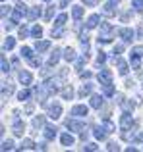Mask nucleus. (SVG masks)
Returning a JSON list of instances; mask_svg holds the SVG:
<instances>
[{"instance_id": "ddd939ff", "label": "nucleus", "mask_w": 143, "mask_h": 152, "mask_svg": "<svg viewBox=\"0 0 143 152\" xmlns=\"http://www.w3.org/2000/svg\"><path fill=\"white\" fill-rule=\"evenodd\" d=\"M18 79H19V83L21 85H31V81H33V77H31V73L29 71H19V75H18Z\"/></svg>"}, {"instance_id": "052dcab7", "label": "nucleus", "mask_w": 143, "mask_h": 152, "mask_svg": "<svg viewBox=\"0 0 143 152\" xmlns=\"http://www.w3.org/2000/svg\"><path fill=\"white\" fill-rule=\"evenodd\" d=\"M45 2H50V0H45Z\"/></svg>"}, {"instance_id": "3c124183", "label": "nucleus", "mask_w": 143, "mask_h": 152, "mask_svg": "<svg viewBox=\"0 0 143 152\" xmlns=\"http://www.w3.org/2000/svg\"><path fill=\"white\" fill-rule=\"evenodd\" d=\"M6 14H10V6H6V4H4V6H2V18Z\"/></svg>"}, {"instance_id": "6ab92c4d", "label": "nucleus", "mask_w": 143, "mask_h": 152, "mask_svg": "<svg viewBox=\"0 0 143 152\" xmlns=\"http://www.w3.org/2000/svg\"><path fill=\"white\" fill-rule=\"evenodd\" d=\"M93 131H95V133H93L95 139H99V141H105V139H106V129H105L102 125H101V127H95Z\"/></svg>"}, {"instance_id": "a878e982", "label": "nucleus", "mask_w": 143, "mask_h": 152, "mask_svg": "<svg viewBox=\"0 0 143 152\" xmlns=\"http://www.w3.org/2000/svg\"><path fill=\"white\" fill-rule=\"evenodd\" d=\"M62 98H64V100H72V98H74V89H72L70 85L64 87V91H62Z\"/></svg>"}, {"instance_id": "a19ab883", "label": "nucleus", "mask_w": 143, "mask_h": 152, "mask_svg": "<svg viewBox=\"0 0 143 152\" xmlns=\"http://www.w3.org/2000/svg\"><path fill=\"white\" fill-rule=\"evenodd\" d=\"M106 62V54L105 52H99V56H97V66H101V64H105Z\"/></svg>"}, {"instance_id": "f8f14e48", "label": "nucleus", "mask_w": 143, "mask_h": 152, "mask_svg": "<svg viewBox=\"0 0 143 152\" xmlns=\"http://www.w3.org/2000/svg\"><path fill=\"white\" fill-rule=\"evenodd\" d=\"M101 14L102 15H106V18H114L116 15V8H114V4H105V6L101 8Z\"/></svg>"}, {"instance_id": "13d9d810", "label": "nucleus", "mask_w": 143, "mask_h": 152, "mask_svg": "<svg viewBox=\"0 0 143 152\" xmlns=\"http://www.w3.org/2000/svg\"><path fill=\"white\" fill-rule=\"evenodd\" d=\"M137 35H139V37H143V27H139V29H137Z\"/></svg>"}, {"instance_id": "f257e3e1", "label": "nucleus", "mask_w": 143, "mask_h": 152, "mask_svg": "<svg viewBox=\"0 0 143 152\" xmlns=\"http://www.w3.org/2000/svg\"><path fill=\"white\" fill-rule=\"evenodd\" d=\"M114 37V27L110 23H101V33H99V45H108Z\"/></svg>"}, {"instance_id": "bf43d9fd", "label": "nucleus", "mask_w": 143, "mask_h": 152, "mask_svg": "<svg viewBox=\"0 0 143 152\" xmlns=\"http://www.w3.org/2000/svg\"><path fill=\"white\" fill-rule=\"evenodd\" d=\"M108 2H110V4H114V6H116V4L120 2V0H108Z\"/></svg>"}, {"instance_id": "412c9836", "label": "nucleus", "mask_w": 143, "mask_h": 152, "mask_svg": "<svg viewBox=\"0 0 143 152\" xmlns=\"http://www.w3.org/2000/svg\"><path fill=\"white\" fill-rule=\"evenodd\" d=\"M31 148H37V145H35L31 139H25V141H21V145H19V150H31Z\"/></svg>"}, {"instance_id": "c9c22d12", "label": "nucleus", "mask_w": 143, "mask_h": 152, "mask_svg": "<svg viewBox=\"0 0 143 152\" xmlns=\"http://www.w3.org/2000/svg\"><path fill=\"white\" fill-rule=\"evenodd\" d=\"M0 64H2V73H8V71H10V64H8L6 56H2V58H0Z\"/></svg>"}, {"instance_id": "b1692460", "label": "nucleus", "mask_w": 143, "mask_h": 152, "mask_svg": "<svg viewBox=\"0 0 143 152\" xmlns=\"http://www.w3.org/2000/svg\"><path fill=\"white\" fill-rule=\"evenodd\" d=\"M33 127L35 129H43V127H45V115H35L33 118Z\"/></svg>"}, {"instance_id": "f3484780", "label": "nucleus", "mask_w": 143, "mask_h": 152, "mask_svg": "<svg viewBox=\"0 0 143 152\" xmlns=\"http://www.w3.org/2000/svg\"><path fill=\"white\" fill-rule=\"evenodd\" d=\"M130 64H132L133 69H139V67H141V56L132 52V54H130Z\"/></svg>"}, {"instance_id": "cd10ccee", "label": "nucleus", "mask_w": 143, "mask_h": 152, "mask_svg": "<svg viewBox=\"0 0 143 152\" xmlns=\"http://www.w3.org/2000/svg\"><path fill=\"white\" fill-rule=\"evenodd\" d=\"M58 60H60V50H54L52 54H50V58H49V66H56L58 64Z\"/></svg>"}, {"instance_id": "bb28decb", "label": "nucleus", "mask_w": 143, "mask_h": 152, "mask_svg": "<svg viewBox=\"0 0 143 152\" xmlns=\"http://www.w3.org/2000/svg\"><path fill=\"white\" fill-rule=\"evenodd\" d=\"M93 93V85L91 83H85V85L79 89V96H87V94H91Z\"/></svg>"}, {"instance_id": "e433bc0d", "label": "nucleus", "mask_w": 143, "mask_h": 152, "mask_svg": "<svg viewBox=\"0 0 143 152\" xmlns=\"http://www.w3.org/2000/svg\"><path fill=\"white\" fill-rule=\"evenodd\" d=\"M52 18H54V6H49V8H46V12H45V19H46V21H50Z\"/></svg>"}, {"instance_id": "2eb2a0df", "label": "nucleus", "mask_w": 143, "mask_h": 152, "mask_svg": "<svg viewBox=\"0 0 143 152\" xmlns=\"http://www.w3.org/2000/svg\"><path fill=\"white\" fill-rule=\"evenodd\" d=\"M41 18V8L39 6H33V8H29V14H27V19L29 21H35V19H39Z\"/></svg>"}, {"instance_id": "49530a36", "label": "nucleus", "mask_w": 143, "mask_h": 152, "mask_svg": "<svg viewBox=\"0 0 143 152\" xmlns=\"http://www.w3.org/2000/svg\"><path fill=\"white\" fill-rule=\"evenodd\" d=\"M132 52H133V54H139L141 58H143V46H133Z\"/></svg>"}, {"instance_id": "9d476101", "label": "nucleus", "mask_w": 143, "mask_h": 152, "mask_svg": "<svg viewBox=\"0 0 143 152\" xmlns=\"http://www.w3.org/2000/svg\"><path fill=\"white\" fill-rule=\"evenodd\" d=\"M43 133H45L46 141H54V139H56V127L54 125H45L43 127Z\"/></svg>"}, {"instance_id": "423d86ee", "label": "nucleus", "mask_w": 143, "mask_h": 152, "mask_svg": "<svg viewBox=\"0 0 143 152\" xmlns=\"http://www.w3.org/2000/svg\"><path fill=\"white\" fill-rule=\"evenodd\" d=\"M60 115H62V106H60V102L50 104V106H49V118H50V119H58Z\"/></svg>"}, {"instance_id": "7ed1b4c3", "label": "nucleus", "mask_w": 143, "mask_h": 152, "mask_svg": "<svg viewBox=\"0 0 143 152\" xmlns=\"http://www.w3.org/2000/svg\"><path fill=\"white\" fill-rule=\"evenodd\" d=\"M97 79H99V83H101V85H106V83H112V71H110V69H106V67H102V69L99 71Z\"/></svg>"}, {"instance_id": "8fccbe9b", "label": "nucleus", "mask_w": 143, "mask_h": 152, "mask_svg": "<svg viewBox=\"0 0 143 152\" xmlns=\"http://www.w3.org/2000/svg\"><path fill=\"white\" fill-rule=\"evenodd\" d=\"M83 4H85V6H95V4H97V0H81Z\"/></svg>"}, {"instance_id": "680f3d73", "label": "nucleus", "mask_w": 143, "mask_h": 152, "mask_svg": "<svg viewBox=\"0 0 143 152\" xmlns=\"http://www.w3.org/2000/svg\"><path fill=\"white\" fill-rule=\"evenodd\" d=\"M2 2H4V0H2Z\"/></svg>"}, {"instance_id": "f03ea898", "label": "nucleus", "mask_w": 143, "mask_h": 152, "mask_svg": "<svg viewBox=\"0 0 143 152\" xmlns=\"http://www.w3.org/2000/svg\"><path fill=\"white\" fill-rule=\"evenodd\" d=\"M27 14H29V12H27V6H25L23 2H19L18 6L14 8V14H12V19H14V21L18 23V21H21V19L25 18Z\"/></svg>"}, {"instance_id": "4be33fe9", "label": "nucleus", "mask_w": 143, "mask_h": 152, "mask_svg": "<svg viewBox=\"0 0 143 152\" xmlns=\"http://www.w3.org/2000/svg\"><path fill=\"white\" fill-rule=\"evenodd\" d=\"M35 48H37L39 52H45L50 48V41H37L35 42Z\"/></svg>"}, {"instance_id": "f704fd0d", "label": "nucleus", "mask_w": 143, "mask_h": 152, "mask_svg": "<svg viewBox=\"0 0 143 152\" xmlns=\"http://www.w3.org/2000/svg\"><path fill=\"white\" fill-rule=\"evenodd\" d=\"M66 19H68V15H66V14H60V15L56 18V23H54V25H56V27H64Z\"/></svg>"}, {"instance_id": "4c0bfd02", "label": "nucleus", "mask_w": 143, "mask_h": 152, "mask_svg": "<svg viewBox=\"0 0 143 152\" xmlns=\"http://www.w3.org/2000/svg\"><path fill=\"white\" fill-rule=\"evenodd\" d=\"M12 148H14V141H10V139L2 141V150H12Z\"/></svg>"}, {"instance_id": "393cba45", "label": "nucleus", "mask_w": 143, "mask_h": 152, "mask_svg": "<svg viewBox=\"0 0 143 152\" xmlns=\"http://www.w3.org/2000/svg\"><path fill=\"white\" fill-rule=\"evenodd\" d=\"M83 12H85V10H83L81 6H74V10H72V15H74L75 21H79V19L83 18Z\"/></svg>"}, {"instance_id": "7c9ffc66", "label": "nucleus", "mask_w": 143, "mask_h": 152, "mask_svg": "<svg viewBox=\"0 0 143 152\" xmlns=\"http://www.w3.org/2000/svg\"><path fill=\"white\" fill-rule=\"evenodd\" d=\"M102 93H105V96H112V94H114L112 83H106V85H102Z\"/></svg>"}, {"instance_id": "a211bd4d", "label": "nucleus", "mask_w": 143, "mask_h": 152, "mask_svg": "<svg viewBox=\"0 0 143 152\" xmlns=\"http://www.w3.org/2000/svg\"><path fill=\"white\" fill-rule=\"evenodd\" d=\"M12 93H14V85H12L10 81H4V83H2V98L10 96Z\"/></svg>"}, {"instance_id": "c85d7f7f", "label": "nucleus", "mask_w": 143, "mask_h": 152, "mask_svg": "<svg viewBox=\"0 0 143 152\" xmlns=\"http://www.w3.org/2000/svg\"><path fill=\"white\" fill-rule=\"evenodd\" d=\"M102 127L106 129V133H114V131H116V125H114L112 121H108V118H106L105 121H102Z\"/></svg>"}, {"instance_id": "c03bdc74", "label": "nucleus", "mask_w": 143, "mask_h": 152, "mask_svg": "<svg viewBox=\"0 0 143 152\" xmlns=\"http://www.w3.org/2000/svg\"><path fill=\"white\" fill-rule=\"evenodd\" d=\"M27 35H29V29H27L25 25H23V27H19V39H25Z\"/></svg>"}, {"instance_id": "9b49d317", "label": "nucleus", "mask_w": 143, "mask_h": 152, "mask_svg": "<svg viewBox=\"0 0 143 152\" xmlns=\"http://www.w3.org/2000/svg\"><path fill=\"white\" fill-rule=\"evenodd\" d=\"M114 64L118 66V73H120V75H126V73H128V64H126L120 56H114Z\"/></svg>"}, {"instance_id": "de8ad7c7", "label": "nucleus", "mask_w": 143, "mask_h": 152, "mask_svg": "<svg viewBox=\"0 0 143 152\" xmlns=\"http://www.w3.org/2000/svg\"><path fill=\"white\" fill-rule=\"evenodd\" d=\"M106 148H108V150H118V148H120V146H118V142L110 141V142H108V146H106Z\"/></svg>"}, {"instance_id": "6e6552de", "label": "nucleus", "mask_w": 143, "mask_h": 152, "mask_svg": "<svg viewBox=\"0 0 143 152\" xmlns=\"http://www.w3.org/2000/svg\"><path fill=\"white\" fill-rule=\"evenodd\" d=\"M12 129H14V135H15V137H23V131H25V123H23L19 118H15V121H14V125H12Z\"/></svg>"}, {"instance_id": "72a5a7b5", "label": "nucleus", "mask_w": 143, "mask_h": 152, "mask_svg": "<svg viewBox=\"0 0 143 152\" xmlns=\"http://www.w3.org/2000/svg\"><path fill=\"white\" fill-rule=\"evenodd\" d=\"M29 96H31V93H29V91H27V89H23V91H21V93H19V94H18V100H21V102H25V100H29Z\"/></svg>"}, {"instance_id": "dca6fc26", "label": "nucleus", "mask_w": 143, "mask_h": 152, "mask_svg": "<svg viewBox=\"0 0 143 152\" xmlns=\"http://www.w3.org/2000/svg\"><path fill=\"white\" fill-rule=\"evenodd\" d=\"M91 108H95V110H101V106H102V96L101 94H91Z\"/></svg>"}, {"instance_id": "09e8293b", "label": "nucleus", "mask_w": 143, "mask_h": 152, "mask_svg": "<svg viewBox=\"0 0 143 152\" xmlns=\"http://www.w3.org/2000/svg\"><path fill=\"white\" fill-rule=\"evenodd\" d=\"M97 148H99V146L95 145V142H89V145H85V146H83V150H97Z\"/></svg>"}, {"instance_id": "20e7f679", "label": "nucleus", "mask_w": 143, "mask_h": 152, "mask_svg": "<svg viewBox=\"0 0 143 152\" xmlns=\"http://www.w3.org/2000/svg\"><path fill=\"white\" fill-rule=\"evenodd\" d=\"M66 127H68L70 131H75V133H81V131H85L83 121H77V119H66Z\"/></svg>"}, {"instance_id": "4d7b16f0", "label": "nucleus", "mask_w": 143, "mask_h": 152, "mask_svg": "<svg viewBox=\"0 0 143 152\" xmlns=\"http://www.w3.org/2000/svg\"><path fill=\"white\" fill-rule=\"evenodd\" d=\"M70 2H72V0H60V8H66Z\"/></svg>"}, {"instance_id": "aec40b11", "label": "nucleus", "mask_w": 143, "mask_h": 152, "mask_svg": "<svg viewBox=\"0 0 143 152\" xmlns=\"http://www.w3.org/2000/svg\"><path fill=\"white\" fill-rule=\"evenodd\" d=\"M64 60H66V62H75V60H77V58H75V50L70 48V46L64 48Z\"/></svg>"}, {"instance_id": "39448f33", "label": "nucleus", "mask_w": 143, "mask_h": 152, "mask_svg": "<svg viewBox=\"0 0 143 152\" xmlns=\"http://www.w3.org/2000/svg\"><path fill=\"white\" fill-rule=\"evenodd\" d=\"M132 123H133L132 114H130V112H124V114H122V119H120V129L122 131H130Z\"/></svg>"}, {"instance_id": "a18cd8bd", "label": "nucleus", "mask_w": 143, "mask_h": 152, "mask_svg": "<svg viewBox=\"0 0 143 152\" xmlns=\"http://www.w3.org/2000/svg\"><path fill=\"white\" fill-rule=\"evenodd\" d=\"M14 25H15L14 19H12V21H6V23H4V29H6V31H12V29H14Z\"/></svg>"}, {"instance_id": "c756f323", "label": "nucleus", "mask_w": 143, "mask_h": 152, "mask_svg": "<svg viewBox=\"0 0 143 152\" xmlns=\"http://www.w3.org/2000/svg\"><path fill=\"white\" fill-rule=\"evenodd\" d=\"M15 46V39L14 37H6V41H4V50H12Z\"/></svg>"}, {"instance_id": "79ce46f5", "label": "nucleus", "mask_w": 143, "mask_h": 152, "mask_svg": "<svg viewBox=\"0 0 143 152\" xmlns=\"http://www.w3.org/2000/svg\"><path fill=\"white\" fill-rule=\"evenodd\" d=\"M29 64H31L33 67H39V66H41V58H35V56H31V58H29Z\"/></svg>"}, {"instance_id": "603ef678", "label": "nucleus", "mask_w": 143, "mask_h": 152, "mask_svg": "<svg viewBox=\"0 0 143 152\" xmlns=\"http://www.w3.org/2000/svg\"><path fill=\"white\" fill-rule=\"evenodd\" d=\"M122 50H124V46H122V45H116V46H114V54H120Z\"/></svg>"}, {"instance_id": "6e6d98bb", "label": "nucleus", "mask_w": 143, "mask_h": 152, "mask_svg": "<svg viewBox=\"0 0 143 152\" xmlns=\"http://www.w3.org/2000/svg\"><path fill=\"white\" fill-rule=\"evenodd\" d=\"M37 150H46V142H39V145H37Z\"/></svg>"}, {"instance_id": "1a4fd4ad", "label": "nucleus", "mask_w": 143, "mask_h": 152, "mask_svg": "<svg viewBox=\"0 0 143 152\" xmlns=\"http://www.w3.org/2000/svg\"><path fill=\"white\" fill-rule=\"evenodd\" d=\"M118 35L122 37V41H124V42H132V39H133V29H130V27H122V29L118 31Z\"/></svg>"}, {"instance_id": "4468645a", "label": "nucleus", "mask_w": 143, "mask_h": 152, "mask_svg": "<svg viewBox=\"0 0 143 152\" xmlns=\"http://www.w3.org/2000/svg\"><path fill=\"white\" fill-rule=\"evenodd\" d=\"M99 21H101V15L99 14H93L87 18V29H95V27L99 25Z\"/></svg>"}, {"instance_id": "473e14b6", "label": "nucleus", "mask_w": 143, "mask_h": 152, "mask_svg": "<svg viewBox=\"0 0 143 152\" xmlns=\"http://www.w3.org/2000/svg\"><path fill=\"white\" fill-rule=\"evenodd\" d=\"M31 35H33L35 39H41V35H43V27H41V25H33V29H31Z\"/></svg>"}, {"instance_id": "0eeeda50", "label": "nucleus", "mask_w": 143, "mask_h": 152, "mask_svg": "<svg viewBox=\"0 0 143 152\" xmlns=\"http://www.w3.org/2000/svg\"><path fill=\"white\" fill-rule=\"evenodd\" d=\"M74 118H83V115H87L89 114V108L85 106V104H77V106H74L72 108V112H70Z\"/></svg>"}, {"instance_id": "5fc2aeb1", "label": "nucleus", "mask_w": 143, "mask_h": 152, "mask_svg": "<svg viewBox=\"0 0 143 152\" xmlns=\"http://www.w3.org/2000/svg\"><path fill=\"white\" fill-rule=\"evenodd\" d=\"M25 114H33V104H27L25 106Z\"/></svg>"}, {"instance_id": "ea45409f", "label": "nucleus", "mask_w": 143, "mask_h": 152, "mask_svg": "<svg viewBox=\"0 0 143 152\" xmlns=\"http://www.w3.org/2000/svg\"><path fill=\"white\" fill-rule=\"evenodd\" d=\"M66 31L64 29H52V39H58V37H64Z\"/></svg>"}, {"instance_id": "5701e85b", "label": "nucleus", "mask_w": 143, "mask_h": 152, "mask_svg": "<svg viewBox=\"0 0 143 152\" xmlns=\"http://www.w3.org/2000/svg\"><path fill=\"white\" fill-rule=\"evenodd\" d=\"M60 141H62V145H64V146H72V145H74V141H75V139L72 137L70 133H62Z\"/></svg>"}, {"instance_id": "864d4df0", "label": "nucleus", "mask_w": 143, "mask_h": 152, "mask_svg": "<svg viewBox=\"0 0 143 152\" xmlns=\"http://www.w3.org/2000/svg\"><path fill=\"white\" fill-rule=\"evenodd\" d=\"M79 75H81V79H89L91 77V71H81Z\"/></svg>"}, {"instance_id": "37998d69", "label": "nucleus", "mask_w": 143, "mask_h": 152, "mask_svg": "<svg viewBox=\"0 0 143 152\" xmlns=\"http://www.w3.org/2000/svg\"><path fill=\"white\" fill-rule=\"evenodd\" d=\"M132 6L136 8L137 12H141V10H143V0H133V2H132Z\"/></svg>"}, {"instance_id": "2f4dec72", "label": "nucleus", "mask_w": 143, "mask_h": 152, "mask_svg": "<svg viewBox=\"0 0 143 152\" xmlns=\"http://www.w3.org/2000/svg\"><path fill=\"white\" fill-rule=\"evenodd\" d=\"M31 56H33V48H29V46H21V58L29 60Z\"/></svg>"}, {"instance_id": "58836bf2", "label": "nucleus", "mask_w": 143, "mask_h": 152, "mask_svg": "<svg viewBox=\"0 0 143 152\" xmlns=\"http://www.w3.org/2000/svg\"><path fill=\"white\" fill-rule=\"evenodd\" d=\"M120 106H122V108H124V110H126V112H132V110H133V108H136V106H133V102H124V100H122V102H120Z\"/></svg>"}]
</instances>
